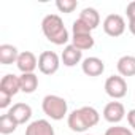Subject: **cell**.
<instances>
[{
	"mask_svg": "<svg viewBox=\"0 0 135 135\" xmlns=\"http://www.w3.org/2000/svg\"><path fill=\"white\" fill-rule=\"evenodd\" d=\"M99 121H100V114L94 107H81L78 110H73L67 118V124H69L70 130L78 133H83L91 127L97 126Z\"/></svg>",
	"mask_w": 135,
	"mask_h": 135,
	"instance_id": "1",
	"label": "cell"
},
{
	"mask_svg": "<svg viewBox=\"0 0 135 135\" xmlns=\"http://www.w3.org/2000/svg\"><path fill=\"white\" fill-rule=\"evenodd\" d=\"M41 30H43V35L51 43H54L57 46H62V45H65L70 40L69 30L65 29L64 21H62V18L59 15H48V16H45L43 21H41Z\"/></svg>",
	"mask_w": 135,
	"mask_h": 135,
	"instance_id": "2",
	"label": "cell"
},
{
	"mask_svg": "<svg viewBox=\"0 0 135 135\" xmlns=\"http://www.w3.org/2000/svg\"><path fill=\"white\" fill-rule=\"evenodd\" d=\"M41 108H43V113L54 119V121H60L67 116V111H69V107H67V102L65 99L59 97V95H54V94H49L43 99L41 102Z\"/></svg>",
	"mask_w": 135,
	"mask_h": 135,
	"instance_id": "3",
	"label": "cell"
},
{
	"mask_svg": "<svg viewBox=\"0 0 135 135\" xmlns=\"http://www.w3.org/2000/svg\"><path fill=\"white\" fill-rule=\"evenodd\" d=\"M60 67V57L54 51H43L38 56V70L43 75H54Z\"/></svg>",
	"mask_w": 135,
	"mask_h": 135,
	"instance_id": "4",
	"label": "cell"
},
{
	"mask_svg": "<svg viewBox=\"0 0 135 135\" xmlns=\"http://www.w3.org/2000/svg\"><path fill=\"white\" fill-rule=\"evenodd\" d=\"M105 92H107V95H110L114 100H119V99L126 97V94H127L126 80L122 76H118V75L108 76L107 81H105Z\"/></svg>",
	"mask_w": 135,
	"mask_h": 135,
	"instance_id": "5",
	"label": "cell"
},
{
	"mask_svg": "<svg viewBox=\"0 0 135 135\" xmlns=\"http://www.w3.org/2000/svg\"><path fill=\"white\" fill-rule=\"evenodd\" d=\"M103 32L108 37H121L126 32V21L121 15H108L103 19Z\"/></svg>",
	"mask_w": 135,
	"mask_h": 135,
	"instance_id": "6",
	"label": "cell"
},
{
	"mask_svg": "<svg viewBox=\"0 0 135 135\" xmlns=\"http://www.w3.org/2000/svg\"><path fill=\"white\" fill-rule=\"evenodd\" d=\"M126 116V108L121 102H110L103 108V118L110 124H118L124 119Z\"/></svg>",
	"mask_w": 135,
	"mask_h": 135,
	"instance_id": "7",
	"label": "cell"
},
{
	"mask_svg": "<svg viewBox=\"0 0 135 135\" xmlns=\"http://www.w3.org/2000/svg\"><path fill=\"white\" fill-rule=\"evenodd\" d=\"M81 70L88 76H100L103 73V70H105V64H103L102 59H99L95 56L86 57L81 62Z\"/></svg>",
	"mask_w": 135,
	"mask_h": 135,
	"instance_id": "8",
	"label": "cell"
},
{
	"mask_svg": "<svg viewBox=\"0 0 135 135\" xmlns=\"http://www.w3.org/2000/svg\"><path fill=\"white\" fill-rule=\"evenodd\" d=\"M16 65L21 73H33L35 69L38 67V59L33 52L30 51H24V52H19V57L16 60Z\"/></svg>",
	"mask_w": 135,
	"mask_h": 135,
	"instance_id": "9",
	"label": "cell"
},
{
	"mask_svg": "<svg viewBox=\"0 0 135 135\" xmlns=\"http://www.w3.org/2000/svg\"><path fill=\"white\" fill-rule=\"evenodd\" d=\"M8 114L11 118H15V121L18 124H26L32 118V108H30V105H27L24 102H19V103H15L8 110Z\"/></svg>",
	"mask_w": 135,
	"mask_h": 135,
	"instance_id": "10",
	"label": "cell"
},
{
	"mask_svg": "<svg viewBox=\"0 0 135 135\" xmlns=\"http://www.w3.org/2000/svg\"><path fill=\"white\" fill-rule=\"evenodd\" d=\"M26 135H56V132H54V127L51 126L49 121L37 119V121H32L27 126Z\"/></svg>",
	"mask_w": 135,
	"mask_h": 135,
	"instance_id": "11",
	"label": "cell"
},
{
	"mask_svg": "<svg viewBox=\"0 0 135 135\" xmlns=\"http://www.w3.org/2000/svg\"><path fill=\"white\" fill-rule=\"evenodd\" d=\"M60 60L65 67H75L76 64H80L83 60V51H80L73 45H67L62 51Z\"/></svg>",
	"mask_w": 135,
	"mask_h": 135,
	"instance_id": "12",
	"label": "cell"
},
{
	"mask_svg": "<svg viewBox=\"0 0 135 135\" xmlns=\"http://www.w3.org/2000/svg\"><path fill=\"white\" fill-rule=\"evenodd\" d=\"M21 91V83H19V76L13 75V73H8L2 78L0 81V92H5L8 95H16L18 92Z\"/></svg>",
	"mask_w": 135,
	"mask_h": 135,
	"instance_id": "13",
	"label": "cell"
},
{
	"mask_svg": "<svg viewBox=\"0 0 135 135\" xmlns=\"http://www.w3.org/2000/svg\"><path fill=\"white\" fill-rule=\"evenodd\" d=\"M116 69L119 72V75L124 76H135V56H122L119 57Z\"/></svg>",
	"mask_w": 135,
	"mask_h": 135,
	"instance_id": "14",
	"label": "cell"
},
{
	"mask_svg": "<svg viewBox=\"0 0 135 135\" xmlns=\"http://www.w3.org/2000/svg\"><path fill=\"white\" fill-rule=\"evenodd\" d=\"M19 57V52H18V48L13 46V45H0V64L2 65H11V64H16Z\"/></svg>",
	"mask_w": 135,
	"mask_h": 135,
	"instance_id": "15",
	"label": "cell"
},
{
	"mask_svg": "<svg viewBox=\"0 0 135 135\" xmlns=\"http://www.w3.org/2000/svg\"><path fill=\"white\" fill-rule=\"evenodd\" d=\"M80 21H83L91 30H94V29H97L99 27V24H100V15H99V11L95 10V8H84L81 13H80V18H78Z\"/></svg>",
	"mask_w": 135,
	"mask_h": 135,
	"instance_id": "16",
	"label": "cell"
},
{
	"mask_svg": "<svg viewBox=\"0 0 135 135\" xmlns=\"http://www.w3.org/2000/svg\"><path fill=\"white\" fill-rule=\"evenodd\" d=\"M19 83H21V92L32 94L38 88V76L35 73H21Z\"/></svg>",
	"mask_w": 135,
	"mask_h": 135,
	"instance_id": "17",
	"label": "cell"
},
{
	"mask_svg": "<svg viewBox=\"0 0 135 135\" xmlns=\"http://www.w3.org/2000/svg\"><path fill=\"white\" fill-rule=\"evenodd\" d=\"M94 37L92 33H73L72 35V45L75 48H78L80 51H86L91 49L94 46Z\"/></svg>",
	"mask_w": 135,
	"mask_h": 135,
	"instance_id": "18",
	"label": "cell"
},
{
	"mask_svg": "<svg viewBox=\"0 0 135 135\" xmlns=\"http://www.w3.org/2000/svg\"><path fill=\"white\" fill-rule=\"evenodd\" d=\"M18 122L15 121V118H11L8 113L2 114V118H0V133L2 135H10L13 133L16 129H18Z\"/></svg>",
	"mask_w": 135,
	"mask_h": 135,
	"instance_id": "19",
	"label": "cell"
},
{
	"mask_svg": "<svg viewBox=\"0 0 135 135\" xmlns=\"http://www.w3.org/2000/svg\"><path fill=\"white\" fill-rule=\"evenodd\" d=\"M56 7L60 13H73L78 7V2L76 0H57L56 2Z\"/></svg>",
	"mask_w": 135,
	"mask_h": 135,
	"instance_id": "20",
	"label": "cell"
},
{
	"mask_svg": "<svg viewBox=\"0 0 135 135\" xmlns=\"http://www.w3.org/2000/svg\"><path fill=\"white\" fill-rule=\"evenodd\" d=\"M105 135H133L130 129L124 127V126H113V127H108Z\"/></svg>",
	"mask_w": 135,
	"mask_h": 135,
	"instance_id": "21",
	"label": "cell"
},
{
	"mask_svg": "<svg viewBox=\"0 0 135 135\" xmlns=\"http://www.w3.org/2000/svg\"><path fill=\"white\" fill-rule=\"evenodd\" d=\"M72 32L73 33H91L92 30L83 22V21H80V19H76L75 22H73V27H72Z\"/></svg>",
	"mask_w": 135,
	"mask_h": 135,
	"instance_id": "22",
	"label": "cell"
},
{
	"mask_svg": "<svg viewBox=\"0 0 135 135\" xmlns=\"http://www.w3.org/2000/svg\"><path fill=\"white\" fill-rule=\"evenodd\" d=\"M11 100H13L11 95H8V94H5V92H0V108H2V110L8 108V107L11 105Z\"/></svg>",
	"mask_w": 135,
	"mask_h": 135,
	"instance_id": "23",
	"label": "cell"
},
{
	"mask_svg": "<svg viewBox=\"0 0 135 135\" xmlns=\"http://www.w3.org/2000/svg\"><path fill=\"white\" fill-rule=\"evenodd\" d=\"M126 13H127V18L129 21H135V2H130L126 8Z\"/></svg>",
	"mask_w": 135,
	"mask_h": 135,
	"instance_id": "24",
	"label": "cell"
},
{
	"mask_svg": "<svg viewBox=\"0 0 135 135\" xmlns=\"http://www.w3.org/2000/svg\"><path fill=\"white\" fill-rule=\"evenodd\" d=\"M127 122H129V126L135 130V108L127 113Z\"/></svg>",
	"mask_w": 135,
	"mask_h": 135,
	"instance_id": "25",
	"label": "cell"
},
{
	"mask_svg": "<svg viewBox=\"0 0 135 135\" xmlns=\"http://www.w3.org/2000/svg\"><path fill=\"white\" fill-rule=\"evenodd\" d=\"M129 30L132 35H135V21H129Z\"/></svg>",
	"mask_w": 135,
	"mask_h": 135,
	"instance_id": "26",
	"label": "cell"
},
{
	"mask_svg": "<svg viewBox=\"0 0 135 135\" xmlns=\"http://www.w3.org/2000/svg\"><path fill=\"white\" fill-rule=\"evenodd\" d=\"M84 135H92V133H84Z\"/></svg>",
	"mask_w": 135,
	"mask_h": 135,
	"instance_id": "27",
	"label": "cell"
}]
</instances>
